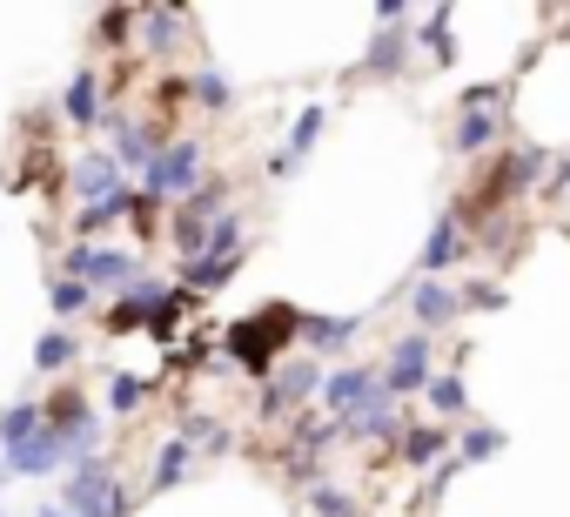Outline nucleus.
<instances>
[{"mask_svg":"<svg viewBox=\"0 0 570 517\" xmlns=\"http://www.w3.org/2000/svg\"><path fill=\"white\" fill-rule=\"evenodd\" d=\"M323 390V363H282L268 383H262V417H289L296 403H309Z\"/></svg>","mask_w":570,"mask_h":517,"instance_id":"39448f33","label":"nucleus"},{"mask_svg":"<svg viewBox=\"0 0 570 517\" xmlns=\"http://www.w3.org/2000/svg\"><path fill=\"white\" fill-rule=\"evenodd\" d=\"M181 477H188V443H181V437H168V443L155 450V490H175Z\"/></svg>","mask_w":570,"mask_h":517,"instance_id":"393cba45","label":"nucleus"},{"mask_svg":"<svg viewBox=\"0 0 570 517\" xmlns=\"http://www.w3.org/2000/svg\"><path fill=\"white\" fill-rule=\"evenodd\" d=\"M376 21H383V28H403V21H410V8H403V0H383Z\"/></svg>","mask_w":570,"mask_h":517,"instance_id":"f704fd0d","label":"nucleus"},{"mask_svg":"<svg viewBox=\"0 0 570 517\" xmlns=\"http://www.w3.org/2000/svg\"><path fill=\"white\" fill-rule=\"evenodd\" d=\"M343 437H376V443H396L403 437V410H396V397L376 383L350 417H343Z\"/></svg>","mask_w":570,"mask_h":517,"instance_id":"0eeeda50","label":"nucleus"},{"mask_svg":"<svg viewBox=\"0 0 570 517\" xmlns=\"http://www.w3.org/2000/svg\"><path fill=\"white\" fill-rule=\"evenodd\" d=\"M403 61H410V35H403V28H383V35L370 41V55H363V75L390 81V75H403Z\"/></svg>","mask_w":570,"mask_h":517,"instance_id":"dca6fc26","label":"nucleus"},{"mask_svg":"<svg viewBox=\"0 0 570 517\" xmlns=\"http://www.w3.org/2000/svg\"><path fill=\"white\" fill-rule=\"evenodd\" d=\"M68 283H88V290H128L141 276V255L135 248H95V242H75L61 263H55Z\"/></svg>","mask_w":570,"mask_h":517,"instance_id":"f03ea898","label":"nucleus"},{"mask_svg":"<svg viewBox=\"0 0 570 517\" xmlns=\"http://www.w3.org/2000/svg\"><path fill=\"white\" fill-rule=\"evenodd\" d=\"M61 115H68L75 128H95V121H101V75H95V68H81V75L68 81V95H61Z\"/></svg>","mask_w":570,"mask_h":517,"instance_id":"4468645a","label":"nucleus"},{"mask_svg":"<svg viewBox=\"0 0 570 517\" xmlns=\"http://www.w3.org/2000/svg\"><path fill=\"white\" fill-rule=\"evenodd\" d=\"M336 437H343V423H323V417H303V423H296V450H303L309 464H316V450H330Z\"/></svg>","mask_w":570,"mask_h":517,"instance_id":"a878e982","label":"nucleus"},{"mask_svg":"<svg viewBox=\"0 0 570 517\" xmlns=\"http://www.w3.org/2000/svg\"><path fill=\"white\" fill-rule=\"evenodd\" d=\"M195 95H202V108H215V115H222V108H235V88H228L222 75H202V81H195Z\"/></svg>","mask_w":570,"mask_h":517,"instance_id":"473e14b6","label":"nucleus"},{"mask_svg":"<svg viewBox=\"0 0 570 517\" xmlns=\"http://www.w3.org/2000/svg\"><path fill=\"white\" fill-rule=\"evenodd\" d=\"M141 397H148V383H135V377H115V383H108V410H115V417H128Z\"/></svg>","mask_w":570,"mask_h":517,"instance_id":"2f4dec72","label":"nucleus"},{"mask_svg":"<svg viewBox=\"0 0 570 517\" xmlns=\"http://www.w3.org/2000/svg\"><path fill=\"white\" fill-rule=\"evenodd\" d=\"M48 296H55V316H81L95 290H88V283H68V276H55V290H48Z\"/></svg>","mask_w":570,"mask_h":517,"instance_id":"c756f323","label":"nucleus"},{"mask_svg":"<svg viewBox=\"0 0 570 517\" xmlns=\"http://www.w3.org/2000/svg\"><path fill=\"white\" fill-rule=\"evenodd\" d=\"M309 510H316V517H356V504H350L336 484H316V490H309Z\"/></svg>","mask_w":570,"mask_h":517,"instance_id":"7c9ffc66","label":"nucleus"},{"mask_svg":"<svg viewBox=\"0 0 570 517\" xmlns=\"http://www.w3.org/2000/svg\"><path fill=\"white\" fill-rule=\"evenodd\" d=\"M41 423H48V417H41V403H14V410H0V457L21 450Z\"/></svg>","mask_w":570,"mask_h":517,"instance_id":"412c9836","label":"nucleus"},{"mask_svg":"<svg viewBox=\"0 0 570 517\" xmlns=\"http://www.w3.org/2000/svg\"><path fill=\"white\" fill-rule=\"evenodd\" d=\"M396 443H403V457H410V464H430V457H443V450H450V423H403V437H396Z\"/></svg>","mask_w":570,"mask_h":517,"instance_id":"aec40b11","label":"nucleus"},{"mask_svg":"<svg viewBox=\"0 0 570 517\" xmlns=\"http://www.w3.org/2000/svg\"><path fill=\"white\" fill-rule=\"evenodd\" d=\"M456 108H503V88L497 81H483V88H463V101Z\"/></svg>","mask_w":570,"mask_h":517,"instance_id":"72a5a7b5","label":"nucleus"},{"mask_svg":"<svg viewBox=\"0 0 570 517\" xmlns=\"http://www.w3.org/2000/svg\"><path fill=\"white\" fill-rule=\"evenodd\" d=\"M0 517H8V510H0Z\"/></svg>","mask_w":570,"mask_h":517,"instance_id":"4c0bfd02","label":"nucleus"},{"mask_svg":"<svg viewBox=\"0 0 570 517\" xmlns=\"http://www.w3.org/2000/svg\"><path fill=\"white\" fill-rule=\"evenodd\" d=\"M235 270H242V255H195V263H181V290H222V283H235Z\"/></svg>","mask_w":570,"mask_h":517,"instance_id":"a211bd4d","label":"nucleus"},{"mask_svg":"<svg viewBox=\"0 0 570 517\" xmlns=\"http://www.w3.org/2000/svg\"><path fill=\"white\" fill-rule=\"evenodd\" d=\"M68 182H75V195H81V208H88V202H108L115 188H128V182H121V162H115V155H81Z\"/></svg>","mask_w":570,"mask_h":517,"instance_id":"9b49d317","label":"nucleus"},{"mask_svg":"<svg viewBox=\"0 0 570 517\" xmlns=\"http://www.w3.org/2000/svg\"><path fill=\"white\" fill-rule=\"evenodd\" d=\"M450 263H463V222H456V208H443V215L430 222V242H423V263H416V270H423V283H430V276H443Z\"/></svg>","mask_w":570,"mask_h":517,"instance_id":"9d476101","label":"nucleus"},{"mask_svg":"<svg viewBox=\"0 0 570 517\" xmlns=\"http://www.w3.org/2000/svg\"><path fill=\"white\" fill-rule=\"evenodd\" d=\"M450 28H456V8H436V14H430V28H423V48H430V61H436V68H450V61H456V35H450Z\"/></svg>","mask_w":570,"mask_h":517,"instance_id":"4be33fe9","label":"nucleus"},{"mask_svg":"<svg viewBox=\"0 0 570 517\" xmlns=\"http://www.w3.org/2000/svg\"><path fill=\"white\" fill-rule=\"evenodd\" d=\"M135 21H141V48L148 55H175V41L188 28V8H141Z\"/></svg>","mask_w":570,"mask_h":517,"instance_id":"ddd939ff","label":"nucleus"},{"mask_svg":"<svg viewBox=\"0 0 570 517\" xmlns=\"http://www.w3.org/2000/svg\"><path fill=\"white\" fill-rule=\"evenodd\" d=\"M61 510H75V517H128V490H121V477L108 470V464H75V477L61 484Z\"/></svg>","mask_w":570,"mask_h":517,"instance_id":"7ed1b4c3","label":"nucleus"},{"mask_svg":"<svg viewBox=\"0 0 570 517\" xmlns=\"http://www.w3.org/2000/svg\"><path fill=\"white\" fill-rule=\"evenodd\" d=\"M323 128H330V108H323V101H309V108L296 115V128H289V155L303 162V155H309V148L323 142Z\"/></svg>","mask_w":570,"mask_h":517,"instance_id":"5701e85b","label":"nucleus"},{"mask_svg":"<svg viewBox=\"0 0 570 517\" xmlns=\"http://www.w3.org/2000/svg\"><path fill=\"white\" fill-rule=\"evenodd\" d=\"M181 443H188V450L202 443V450L222 457V450H228V430H215V417H188V423H181Z\"/></svg>","mask_w":570,"mask_h":517,"instance_id":"cd10ccee","label":"nucleus"},{"mask_svg":"<svg viewBox=\"0 0 570 517\" xmlns=\"http://www.w3.org/2000/svg\"><path fill=\"white\" fill-rule=\"evenodd\" d=\"M430 377H436V370H430V336L416 330V336H403V343L390 350V370H383V390H390V397L403 403L410 390H430Z\"/></svg>","mask_w":570,"mask_h":517,"instance_id":"423d86ee","label":"nucleus"},{"mask_svg":"<svg viewBox=\"0 0 570 517\" xmlns=\"http://www.w3.org/2000/svg\"><path fill=\"white\" fill-rule=\"evenodd\" d=\"M35 517H75V510H61V504H41V510H35Z\"/></svg>","mask_w":570,"mask_h":517,"instance_id":"c9c22d12","label":"nucleus"},{"mask_svg":"<svg viewBox=\"0 0 570 517\" xmlns=\"http://www.w3.org/2000/svg\"><path fill=\"white\" fill-rule=\"evenodd\" d=\"M456 310H463V296L456 290H443V283H416L410 290V316H416V330L430 336V330H450L456 323Z\"/></svg>","mask_w":570,"mask_h":517,"instance_id":"f8f14e48","label":"nucleus"},{"mask_svg":"<svg viewBox=\"0 0 570 517\" xmlns=\"http://www.w3.org/2000/svg\"><path fill=\"white\" fill-rule=\"evenodd\" d=\"M0 484H14V470H8V457H0Z\"/></svg>","mask_w":570,"mask_h":517,"instance_id":"e433bc0d","label":"nucleus"},{"mask_svg":"<svg viewBox=\"0 0 570 517\" xmlns=\"http://www.w3.org/2000/svg\"><path fill=\"white\" fill-rule=\"evenodd\" d=\"M376 383H383V377H376L370 363H343V370H330V377H323V410L343 423V417H350V410L376 390Z\"/></svg>","mask_w":570,"mask_h":517,"instance_id":"1a4fd4ad","label":"nucleus"},{"mask_svg":"<svg viewBox=\"0 0 570 517\" xmlns=\"http://www.w3.org/2000/svg\"><path fill=\"white\" fill-rule=\"evenodd\" d=\"M68 363H75V336H68V330H48V336L35 343V370L55 377V370H68Z\"/></svg>","mask_w":570,"mask_h":517,"instance_id":"b1692460","label":"nucleus"},{"mask_svg":"<svg viewBox=\"0 0 570 517\" xmlns=\"http://www.w3.org/2000/svg\"><path fill=\"white\" fill-rule=\"evenodd\" d=\"M135 202H141L135 188H115L108 202H88V208L75 215V235L88 242V235H101V228H115V222H128V215H135Z\"/></svg>","mask_w":570,"mask_h":517,"instance_id":"2eb2a0df","label":"nucleus"},{"mask_svg":"<svg viewBox=\"0 0 570 517\" xmlns=\"http://www.w3.org/2000/svg\"><path fill=\"white\" fill-rule=\"evenodd\" d=\"M356 330H363V316H303V330H296V336H303L309 350H343Z\"/></svg>","mask_w":570,"mask_h":517,"instance_id":"6ab92c4d","label":"nucleus"},{"mask_svg":"<svg viewBox=\"0 0 570 517\" xmlns=\"http://www.w3.org/2000/svg\"><path fill=\"white\" fill-rule=\"evenodd\" d=\"M202 168H208L202 142H168V148L148 162V175H141V182H148V202H161V195H195V188L208 182Z\"/></svg>","mask_w":570,"mask_h":517,"instance_id":"20e7f679","label":"nucleus"},{"mask_svg":"<svg viewBox=\"0 0 570 517\" xmlns=\"http://www.w3.org/2000/svg\"><path fill=\"white\" fill-rule=\"evenodd\" d=\"M430 410H436V417H456V410H463V377L436 370V377H430Z\"/></svg>","mask_w":570,"mask_h":517,"instance_id":"bb28decb","label":"nucleus"},{"mask_svg":"<svg viewBox=\"0 0 570 517\" xmlns=\"http://www.w3.org/2000/svg\"><path fill=\"white\" fill-rule=\"evenodd\" d=\"M497 142V108H456V135H450V148L456 155H483Z\"/></svg>","mask_w":570,"mask_h":517,"instance_id":"f3484780","label":"nucleus"},{"mask_svg":"<svg viewBox=\"0 0 570 517\" xmlns=\"http://www.w3.org/2000/svg\"><path fill=\"white\" fill-rule=\"evenodd\" d=\"M155 303H161V283L155 276H135L115 303H108V336H128V330H148V316H155Z\"/></svg>","mask_w":570,"mask_h":517,"instance_id":"6e6552de","label":"nucleus"},{"mask_svg":"<svg viewBox=\"0 0 570 517\" xmlns=\"http://www.w3.org/2000/svg\"><path fill=\"white\" fill-rule=\"evenodd\" d=\"M503 443H510L503 430H483V423H476V430H463V457H456V464H483V457H497Z\"/></svg>","mask_w":570,"mask_h":517,"instance_id":"c85d7f7f","label":"nucleus"},{"mask_svg":"<svg viewBox=\"0 0 570 517\" xmlns=\"http://www.w3.org/2000/svg\"><path fill=\"white\" fill-rule=\"evenodd\" d=\"M296 330H303V310H296V303H262V310H248L242 323H228L222 357L242 363L248 377H268L275 357H282V343H296Z\"/></svg>","mask_w":570,"mask_h":517,"instance_id":"f257e3e1","label":"nucleus"}]
</instances>
